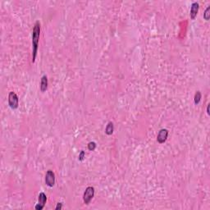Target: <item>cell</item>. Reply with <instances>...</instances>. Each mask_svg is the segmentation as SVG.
<instances>
[{"mask_svg":"<svg viewBox=\"0 0 210 210\" xmlns=\"http://www.w3.org/2000/svg\"><path fill=\"white\" fill-rule=\"evenodd\" d=\"M199 8H200V5H199V4L196 3V2L193 3L192 5H191L190 12V18H191L192 20H194L195 18H196L198 12H199Z\"/></svg>","mask_w":210,"mask_h":210,"instance_id":"cell-7","label":"cell"},{"mask_svg":"<svg viewBox=\"0 0 210 210\" xmlns=\"http://www.w3.org/2000/svg\"><path fill=\"white\" fill-rule=\"evenodd\" d=\"M168 136V131L167 129H161L158 131V134L157 136V141L159 144L164 143L167 139Z\"/></svg>","mask_w":210,"mask_h":210,"instance_id":"cell-6","label":"cell"},{"mask_svg":"<svg viewBox=\"0 0 210 210\" xmlns=\"http://www.w3.org/2000/svg\"><path fill=\"white\" fill-rule=\"evenodd\" d=\"M8 104L12 109H17L19 105V99L15 92L11 91L8 94Z\"/></svg>","mask_w":210,"mask_h":210,"instance_id":"cell-2","label":"cell"},{"mask_svg":"<svg viewBox=\"0 0 210 210\" xmlns=\"http://www.w3.org/2000/svg\"><path fill=\"white\" fill-rule=\"evenodd\" d=\"M85 158V152L84 150H81L80 153H79V160H80V161H83Z\"/></svg>","mask_w":210,"mask_h":210,"instance_id":"cell-13","label":"cell"},{"mask_svg":"<svg viewBox=\"0 0 210 210\" xmlns=\"http://www.w3.org/2000/svg\"><path fill=\"white\" fill-rule=\"evenodd\" d=\"M48 88V77L46 75H44L41 77V80H40V90L42 92L46 91Z\"/></svg>","mask_w":210,"mask_h":210,"instance_id":"cell-8","label":"cell"},{"mask_svg":"<svg viewBox=\"0 0 210 210\" xmlns=\"http://www.w3.org/2000/svg\"><path fill=\"white\" fill-rule=\"evenodd\" d=\"M210 7H208L207 8H206L205 12L204 13V18L205 19L206 21H208L209 19L210 18Z\"/></svg>","mask_w":210,"mask_h":210,"instance_id":"cell-12","label":"cell"},{"mask_svg":"<svg viewBox=\"0 0 210 210\" xmlns=\"http://www.w3.org/2000/svg\"><path fill=\"white\" fill-rule=\"evenodd\" d=\"M207 113L209 114V104H208V107H207Z\"/></svg>","mask_w":210,"mask_h":210,"instance_id":"cell-15","label":"cell"},{"mask_svg":"<svg viewBox=\"0 0 210 210\" xmlns=\"http://www.w3.org/2000/svg\"><path fill=\"white\" fill-rule=\"evenodd\" d=\"M62 209V203H57V206H56V208H55V209L56 210H59V209Z\"/></svg>","mask_w":210,"mask_h":210,"instance_id":"cell-14","label":"cell"},{"mask_svg":"<svg viewBox=\"0 0 210 210\" xmlns=\"http://www.w3.org/2000/svg\"><path fill=\"white\" fill-rule=\"evenodd\" d=\"M39 35H40V23L39 21H37L35 23L32 32V62H35L37 55Z\"/></svg>","mask_w":210,"mask_h":210,"instance_id":"cell-1","label":"cell"},{"mask_svg":"<svg viewBox=\"0 0 210 210\" xmlns=\"http://www.w3.org/2000/svg\"><path fill=\"white\" fill-rule=\"evenodd\" d=\"M47 201V196L44 192H40L38 197V204L35 205V209L36 210H42L45 206Z\"/></svg>","mask_w":210,"mask_h":210,"instance_id":"cell-5","label":"cell"},{"mask_svg":"<svg viewBox=\"0 0 210 210\" xmlns=\"http://www.w3.org/2000/svg\"><path fill=\"white\" fill-rule=\"evenodd\" d=\"M94 195V188L93 186H88L83 195V200L85 204H89Z\"/></svg>","mask_w":210,"mask_h":210,"instance_id":"cell-3","label":"cell"},{"mask_svg":"<svg viewBox=\"0 0 210 210\" xmlns=\"http://www.w3.org/2000/svg\"><path fill=\"white\" fill-rule=\"evenodd\" d=\"M201 99V93L200 91H197L195 94V98H194V101H195V104H198Z\"/></svg>","mask_w":210,"mask_h":210,"instance_id":"cell-10","label":"cell"},{"mask_svg":"<svg viewBox=\"0 0 210 210\" xmlns=\"http://www.w3.org/2000/svg\"><path fill=\"white\" fill-rule=\"evenodd\" d=\"M114 131V127H113V123L112 122H109L108 123L107 127L105 128V133L108 135V136H111L113 133Z\"/></svg>","mask_w":210,"mask_h":210,"instance_id":"cell-9","label":"cell"},{"mask_svg":"<svg viewBox=\"0 0 210 210\" xmlns=\"http://www.w3.org/2000/svg\"><path fill=\"white\" fill-rule=\"evenodd\" d=\"M88 149H89V150H90V151H94V149H96V143L94 142V141L90 142V143L88 144Z\"/></svg>","mask_w":210,"mask_h":210,"instance_id":"cell-11","label":"cell"},{"mask_svg":"<svg viewBox=\"0 0 210 210\" xmlns=\"http://www.w3.org/2000/svg\"><path fill=\"white\" fill-rule=\"evenodd\" d=\"M45 184L49 187H52L55 185V174L52 170L47 171L45 174Z\"/></svg>","mask_w":210,"mask_h":210,"instance_id":"cell-4","label":"cell"}]
</instances>
